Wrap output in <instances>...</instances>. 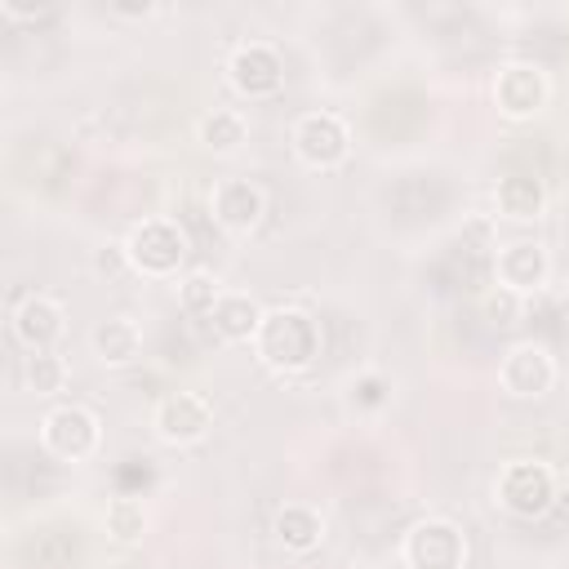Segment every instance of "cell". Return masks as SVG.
I'll return each instance as SVG.
<instances>
[{
  "label": "cell",
  "instance_id": "d6986e66",
  "mask_svg": "<svg viewBox=\"0 0 569 569\" xmlns=\"http://www.w3.org/2000/svg\"><path fill=\"white\" fill-rule=\"evenodd\" d=\"M107 533L116 538V542H138L142 533H147V507L133 498V493H120V498H111L107 502Z\"/></svg>",
  "mask_w": 569,
  "mask_h": 569
},
{
  "label": "cell",
  "instance_id": "30bf717a",
  "mask_svg": "<svg viewBox=\"0 0 569 569\" xmlns=\"http://www.w3.org/2000/svg\"><path fill=\"white\" fill-rule=\"evenodd\" d=\"M151 427H156V436H160L164 445H191V440H200V436L213 427V409H209V400L196 396V391H169V396L156 405Z\"/></svg>",
  "mask_w": 569,
  "mask_h": 569
},
{
  "label": "cell",
  "instance_id": "9c48e42d",
  "mask_svg": "<svg viewBox=\"0 0 569 569\" xmlns=\"http://www.w3.org/2000/svg\"><path fill=\"white\" fill-rule=\"evenodd\" d=\"M227 76L244 98H267L284 84V58L267 40H244V44H236V53L227 62Z\"/></svg>",
  "mask_w": 569,
  "mask_h": 569
},
{
  "label": "cell",
  "instance_id": "3957f363",
  "mask_svg": "<svg viewBox=\"0 0 569 569\" xmlns=\"http://www.w3.org/2000/svg\"><path fill=\"white\" fill-rule=\"evenodd\" d=\"M40 445L58 458V462H84L98 453L102 445V427L93 418V409L84 405H58L44 413L40 422Z\"/></svg>",
  "mask_w": 569,
  "mask_h": 569
},
{
  "label": "cell",
  "instance_id": "52a82bcc",
  "mask_svg": "<svg viewBox=\"0 0 569 569\" xmlns=\"http://www.w3.org/2000/svg\"><path fill=\"white\" fill-rule=\"evenodd\" d=\"M551 98V84H547V71L538 62H507L498 67V80H493V102L507 120H529L547 107Z\"/></svg>",
  "mask_w": 569,
  "mask_h": 569
},
{
  "label": "cell",
  "instance_id": "277c9868",
  "mask_svg": "<svg viewBox=\"0 0 569 569\" xmlns=\"http://www.w3.org/2000/svg\"><path fill=\"white\" fill-rule=\"evenodd\" d=\"M498 502L520 516V520H533L542 516L551 502H556V471L538 458H516L502 467L498 476Z\"/></svg>",
  "mask_w": 569,
  "mask_h": 569
},
{
  "label": "cell",
  "instance_id": "44dd1931",
  "mask_svg": "<svg viewBox=\"0 0 569 569\" xmlns=\"http://www.w3.org/2000/svg\"><path fill=\"white\" fill-rule=\"evenodd\" d=\"M218 298H222V289H218V280H213L209 271H191V276L178 284V302H182V311H191V316H209V311L218 307Z\"/></svg>",
  "mask_w": 569,
  "mask_h": 569
},
{
  "label": "cell",
  "instance_id": "e0dca14e",
  "mask_svg": "<svg viewBox=\"0 0 569 569\" xmlns=\"http://www.w3.org/2000/svg\"><path fill=\"white\" fill-rule=\"evenodd\" d=\"M493 200H498V213H507V218H516V222H529V218L542 213L547 191H542V182H538L533 173H507V178L498 182Z\"/></svg>",
  "mask_w": 569,
  "mask_h": 569
},
{
  "label": "cell",
  "instance_id": "6da1fadb",
  "mask_svg": "<svg viewBox=\"0 0 569 569\" xmlns=\"http://www.w3.org/2000/svg\"><path fill=\"white\" fill-rule=\"evenodd\" d=\"M258 360L276 373H302L316 356H320V329L307 311L298 307H276L262 316L258 333H253Z\"/></svg>",
  "mask_w": 569,
  "mask_h": 569
},
{
  "label": "cell",
  "instance_id": "ba28073f",
  "mask_svg": "<svg viewBox=\"0 0 569 569\" xmlns=\"http://www.w3.org/2000/svg\"><path fill=\"white\" fill-rule=\"evenodd\" d=\"M498 382L516 400H538L556 382V360H551V351L542 342H516L498 365Z\"/></svg>",
  "mask_w": 569,
  "mask_h": 569
},
{
  "label": "cell",
  "instance_id": "9a60e30c",
  "mask_svg": "<svg viewBox=\"0 0 569 569\" xmlns=\"http://www.w3.org/2000/svg\"><path fill=\"white\" fill-rule=\"evenodd\" d=\"M262 316H267V311H262L249 293H222V298H218V307L209 311V320H213L218 338H227V342H249V338L258 333Z\"/></svg>",
  "mask_w": 569,
  "mask_h": 569
},
{
  "label": "cell",
  "instance_id": "8fae6325",
  "mask_svg": "<svg viewBox=\"0 0 569 569\" xmlns=\"http://www.w3.org/2000/svg\"><path fill=\"white\" fill-rule=\"evenodd\" d=\"M547 271H551V258L542 244L533 240H516V244H502L498 258H493V276H498V289L525 298V293H538L547 284Z\"/></svg>",
  "mask_w": 569,
  "mask_h": 569
},
{
  "label": "cell",
  "instance_id": "4fadbf2b",
  "mask_svg": "<svg viewBox=\"0 0 569 569\" xmlns=\"http://www.w3.org/2000/svg\"><path fill=\"white\" fill-rule=\"evenodd\" d=\"M62 333V307L44 293H31L13 307V338L27 347V351H49L53 338Z\"/></svg>",
  "mask_w": 569,
  "mask_h": 569
},
{
  "label": "cell",
  "instance_id": "5bb4252c",
  "mask_svg": "<svg viewBox=\"0 0 569 569\" xmlns=\"http://www.w3.org/2000/svg\"><path fill=\"white\" fill-rule=\"evenodd\" d=\"M271 529H276V542H280L284 551H293V556L316 551L320 538H325V520H320V511L307 507V502H289V507H280Z\"/></svg>",
  "mask_w": 569,
  "mask_h": 569
},
{
  "label": "cell",
  "instance_id": "ac0fdd59",
  "mask_svg": "<svg viewBox=\"0 0 569 569\" xmlns=\"http://www.w3.org/2000/svg\"><path fill=\"white\" fill-rule=\"evenodd\" d=\"M196 133H200V142L209 147V151H218V156H227V151H236L240 142H244V133H249V124H244V116L240 111H209L200 124H196Z\"/></svg>",
  "mask_w": 569,
  "mask_h": 569
},
{
  "label": "cell",
  "instance_id": "2e32d148",
  "mask_svg": "<svg viewBox=\"0 0 569 569\" xmlns=\"http://www.w3.org/2000/svg\"><path fill=\"white\" fill-rule=\"evenodd\" d=\"M93 351L102 365H129L142 351V329L129 316H107L93 329Z\"/></svg>",
  "mask_w": 569,
  "mask_h": 569
},
{
  "label": "cell",
  "instance_id": "8992f818",
  "mask_svg": "<svg viewBox=\"0 0 569 569\" xmlns=\"http://www.w3.org/2000/svg\"><path fill=\"white\" fill-rule=\"evenodd\" d=\"M293 151L307 169H333L351 151V133L333 111H307L293 124Z\"/></svg>",
  "mask_w": 569,
  "mask_h": 569
},
{
  "label": "cell",
  "instance_id": "5b68a950",
  "mask_svg": "<svg viewBox=\"0 0 569 569\" xmlns=\"http://www.w3.org/2000/svg\"><path fill=\"white\" fill-rule=\"evenodd\" d=\"M405 569H462L467 565V533L453 520H418L405 533Z\"/></svg>",
  "mask_w": 569,
  "mask_h": 569
},
{
  "label": "cell",
  "instance_id": "ffe728a7",
  "mask_svg": "<svg viewBox=\"0 0 569 569\" xmlns=\"http://www.w3.org/2000/svg\"><path fill=\"white\" fill-rule=\"evenodd\" d=\"M22 382H27L36 396L62 391V382H67L62 356H53V351H27V360H22Z\"/></svg>",
  "mask_w": 569,
  "mask_h": 569
},
{
  "label": "cell",
  "instance_id": "7c38bea8",
  "mask_svg": "<svg viewBox=\"0 0 569 569\" xmlns=\"http://www.w3.org/2000/svg\"><path fill=\"white\" fill-rule=\"evenodd\" d=\"M262 209H267L262 191H258L253 182H244V178H227V182H218V191H213V218H218V227H227V231H236V236L253 231V227L262 222Z\"/></svg>",
  "mask_w": 569,
  "mask_h": 569
},
{
  "label": "cell",
  "instance_id": "7a4b0ae2",
  "mask_svg": "<svg viewBox=\"0 0 569 569\" xmlns=\"http://www.w3.org/2000/svg\"><path fill=\"white\" fill-rule=\"evenodd\" d=\"M124 258L129 267H138L142 276H173L187 258V236L178 222L169 218H147L129 231L124 240Z\"/></svg>",
  "mask_w": 569,
  "mask_h": 569
},
{
  "label": "cell",
  "instance_id": "7402d4cb",
  "mask_svg": "<svg viewBox=\"0 0 569 569\" xmlns=\"http://www.w3.org/2000/svg\"><path fill=\"white\" fill-rule=\"evenodd\" d=\"M516 307H520V298H516V293H507V289H498V293H489V298H485V316H489L493 325H511Z\"/></svg>",
  "mask_w": 569,
  "mask_h": 569
}]
</instances>
